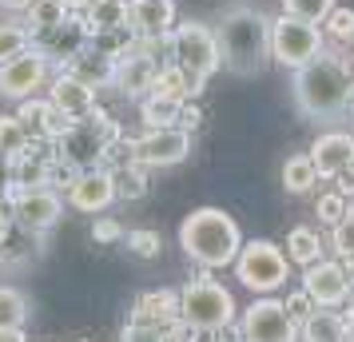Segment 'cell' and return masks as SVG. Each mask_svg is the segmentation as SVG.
Instances as JSON below:
<instances>
[{"mask_svg": "<svg viewBox=\"0 0 354 342\" xmlns=\"http://www.w3.org/2000/svg\"><path fill=\"white\" fill-rule=\"evenodd\" d=\"M290 96H295V108H299L306 120L330 124V120H338V115L354 104V76L338 56H326V52H322L319 60L295 68V76H290Z\"/></svg>", "mask_w": 354, "mask_h": 342, "instance_id": "cell-1", "label": "cell"}, {"mask_svg": "<svg viewBox=\"0 0 354 342\" xmlns=\"http://www.w3.org/2000/svg\"><path fill=\"white\" fill-rule=\"evenodd\" d=\"M271 20L255 4H231L215 32H219V52H223V68L231 76H259L271 64Z\"/></svg>", "mask_w": 354, "mask_h": 342, "instance_id": "cell-2", "label": "cell"}, {"mask_svg": "<svg viewBox=\"0 0 354 342\" xmlns=\"http://www.w3.org/2000/svg\"><path fill=\"white\" fill-rule=\"evenodd\" d=\"M179 247H183V255L195 267L223 271V267H235V259H239L243 235H239V223L227 211H219V207H199V211H192L183 219Z\"/></svg>", "mask_w": 354, "mask_h": 342, "instance_id": "cell-3", "label": "cell"}, {"mask_svg": "<svg viewBox=\"0 0 354 342\" xmlns=\"http://www.w3.org/2000/svg\"><path fill=\"white\" fill-rule=\"evenodd\" d=\"M167 52H171V64L187 76V80L203 92V84L223 68V52H219V32L203 24V20H183L171 28L167 36Z\"/></svg>", "mask_w": 354, "mask_h": 342, "instance_id": "cell-4", "label": "cell"}, {"mask_svg": "<svg viewBox=\"0 0 354 342\" xmlns=\"http://www.w3.org/2000/svg\"><path fill=\"white\" fill-rule=\"evenodd\" d=\"M179 319L187 326H195L199 334L227 330V326L235 323V298H231V291H227L223 283L199 275L179 291Z\"/></svg>", "mask_w": 354, "mask_h": 342, "instance_id": "cell-5", "label": "cell"}, {"mask_svg": "<svg viewBox=\"0 0 354 342\" xmlns=\"http://www.w3.org/2000/svg\"><path fill=\"white\" fill-rule=\"evenodd\" d=\"M115 140H120V128H115L104 112H92V115H84V120H76V124L56 140V155L64 163H72L76 171L104 167V155H108V147H112Z\"/></svg>", "mask_w": 354, "mask_h": 342, "instance_id": "cell-6", "label": "cell"}, {"mask_svg": "<svg viewBox=\"0 0 354 342\" xmlns=\"http://www.w3.org/2000/svg\"><path fill=\"white\" fill-rule=\"evenodd\" d=\"M322 52H326V32H322L319 24H306L299 17H274L271 20V56L274 64L283 68H303L310 60H319Z\"/></svg>", "mask_w": 354, "mask_h": 342, "instance_id": "cell-7", "label": "cell"}, {"mask_svg": "<svg viewBox=\"0 0 354 342\" xmlns=\"http://www.w3.org/2000/svg\"><path fill=\"white\" fill-rule=\"evenodd\" d=\"M290 259L283 255V247H274L271 239H251L243 243L239 259H235V278L243 287H251L255 294H274L287 283Z\"/></svg>", "mask_w": 354, "mask_h": 342, "instance_id": "cell-8", "label": "cell"}, {"mask_svg": "<svg viewBox=\"0 0 354 342\" xmlns=\"http://www.w3.org/2000/svg\"><path fill=\"white\" fill-rule=\"evenodd\" d=\"M52 80V56L40 44L32 48L17 52L12 60H4L0 64V96L4 99H32L40 88H48Z\"/></svg>", "mask_w": 354, "mask_h": 342, "instance_id": "cell-9", "label": "cell"}, {"mask_svg": "<svg viewBox=\"0 0 354 342\" xmlns=\"http://www.w3.org/2000/svg\"><path fill=\"white\" fill-rule=\"evenodd\" d=\"M239 339L243 342H299V323L290 319L287 303H279L271 294L255 298L239 319Z\"/></svg>", "mask_w": 354, "mask_h": 342, "instance_id": "cell-10", "label": "cell"}, {"mask_svg": "<svg viewBox=\"0 0 354 342\" xmlns=\"http://www.w3.org/2000/svg\"><path fill=\"white\" fill-rule=\"evenodd\" d=\"M8 207H12V223L24 231H32V235H44L48 227L60 223V215H64V199L56 187H32V191H17V187H8Z\"/></svg>", "mask_w": 354, "mask_h": 342, "instance_id": "cell-11", "label": "cell"}, {"mask_svg": "<svg viewBox=\"0 0 354 342\" xmlns=\"http://www.w3.org/2000/svg\"><path fill=\"white\" fill-rule=\"evenodd\" d=\"M131 151H136V163H144L147 171L151 167H176L192 155V131L179 128V124L147 128L144 135L131 140Z\"/></svg>", "mask_w": 354, "mask_h": 342, "instance_id": "cell-12", "label": "cell"}, {"mask_svg": "<svg viewBox=\"0 0 354 342\" xmlns=\"http://www.w3.org/2000/svg\"><path fill=\"white\" fill-rule=\"evenodd\" d=\"M303 291L315 298V307H342L351 298V278L342 271V259H319L303 267Z\"/></svg>", "mask_w": 354, "mask_h": 342, "instance_id": "cell-13", "label": "cell"}, {"mask_svg": "<svg viewBox=\"0 0 354 342\" xmlns=\"http://www.w3.org/2000/svg\"><path fill=\"white\" fill-rule=\"evenodd\" d=\"M68 203L84 215H104L115 203V183L108 167H88V171H76V180L68 187Z\"/></svg>", "mask_w": 354, "mask_h": 342, "instance_id": "cell-14", "label": "cell"}, {"mask_svg": "<svg viewBox=\"0 0 354 342\" xmlns=\"http://www.w3.org/2000/svg\"><path fill=\"white\" fill-rule=\"evenodd\" d=\"M160 68L163 64L156 56H147V44L140 40L136 52H128L124 60H115V88L128 99H144V96H151V88L160 80Z\"/></svg>", "mask_w": 354, "mask_h": 342, "instance_id": "cell-15", "label": "cell"}, {"mask_svg": "<svg viewBox=\"0 0 354 342\" xmlns=\"http://www.w3.org/2000/svg\"><path fill=\"white\" fill-rule=\"evenodd\" d=\"M128 24L136 28L140 40L163 44V40L171 36V28H176V4H171V0H131Z\"/></svg>", "mask_w": 354, "mask_h": 342, "instance_id": "cell-16", "label": "cell"}, {"mask_svg": "<svg viewBox=\"0 0 354 342\" xmlns=\"http://www.w3.org/2000/svg\"><path fill=\"white\" fill-rule=\"evenodd\" d=\"M310 160H315L322 180H335L342 171H351L354 167V135L351 131H322L319 140L310 144Z\"/></svg>", "mask_w": 354, "mask_h": 342, "instance_id": "cell-17", "label": "cell"}, {"mask_svg": "<svg viewBox=\"0 0 354 342\" xmlns=\"http://www.w3.org/2000/svg\"><path fill=\"white\" fill-rule=\"evenodd\" d=\"M48 99L72 120H84V115L96 112V88H88L84 80H76L72 72H56L48 80Z\"/></svg>", "mask_w": 354, "mask_h": 342, "instance_id": "cell-18", "label": "cell"}, {"mask_svg": "<svg viewBox=\"0 0 354 342\" xmlns=\"http://www.w3.org/2000/svg\"><path fill=\"white\" fill-rule=\"evenodd\" d=\"M131 319L147 326H160V330H171L179 323V294L176 291H147L136 298L131 307Z\"/></svg>", "mask_w": 354, "mask_h": 342, "instance_id": "cell-19", "label": "cell"}, {"mask_svg": "<svg viewBox=\"0 0 354 342\" xmlns=\"http://www.w3.org/2000/svg\"><path fill=\"white\" fill-rule=\"evenodd\" d=\"M64 72H72L76 80H84L88 88H108V84H115V60L112 56H104L100 48H80L72 60L64 64Z\"/></svg>", "mask_w": 354, "mask_h": 342, "instance_id": "cell-20", "label": "cell"}, {"mask_svg": "<svg viewBox=\"0 0 354 342\" xmlns=\"http://www.w3.org/2000/svg\"><path fill=\"white\" fill-rule=\"evenodd\" d=\"M299 342H346V319L335 307H315L299 323Z\"/></svg>", "mask_w": 354, "mask_h": 342, "instance_id": "cell-21", "label": "cell"}, {"mask_svg": "<svg viewBox=\"0 0 354 342\" xmlns=\"http://www.w3.org/2000/svg\"><path fill=\"white\" fill-rule=\"evenodd\" d=\"M128 8H131V0H92L84 8V24H88V32L120 28V24H128Z\"/></svg>", "mask_w": 354, "mask_h": 342, "instance_id": "cell-22", "label": "cell"}, {"mask_svg": "<svg viewBox=\"0 0 354 342\" xmlns=\"http://www.w3.org/2000/svg\"><path fill=\"white\" fill-rule=\"evenodd\" d=\"M319 180L322 175H319V167H315V160H310V151H299V155H290L283 163V187H287L290 196H306Z\"/></svg>", "mask_w": 354, "mask_h": 342, "instance_id": "cell-23", "label": "cell"}, {"mask_svg": "<svg viewBox=\"0 0 354 342\" xmlns=\"http://www.w3.org/2000/svg\"><path fill=\"white\" fill-rule=\"evenodd\" d=\"M112 183H115V199L136 203V199L147 196V167H144V163H124V167H112Z\"/></svg>", "mask_w": 354, "mask_h": 342, "instance_id": "cell-24", "label": "cell"}, {"mask_svg": "<svg viewBox=\"0 0 354 342\" xmlns=\"http://www.w3.org/2000/svg\"><path fill=\"white\" fill-rule=\"evenodd\" d=\"M68 17H72V8H68L64 0H36L32 8L24 12V20H28V28H32V36L52 32V28H60V24H64Z\"/></svg>", "mask_w": 354, "mask_h": 342, "instance_id": "cell-25", "label": "cell"}, {"mask_svg": "<svg viewBox=\"0 0 354 342\" xmlns=\"http://www.w3.org/2000/svg\"><path fill=\"white\" fill-rule=\"evenodd\" d=\"M287 259L299 263V267L319 263V259H322V239H319V231H310V227H295V231H290V239H287Z\"/></svg>", "mask_w": 354, "mask_h": 342, "instance_id": "cell-26", "label": "cell"}, {"mask_svg": "<svg viewBox=\"0 0 354 342\" xmlns=\"http://www.w3.org/2000/svg\"><path fill=\"white\" fill-rule=\"evenodd\" d=\"M179 108H183V104H176V99H167V96H156V92L140 99V115H144L147 128H167V124H176Z\"/></svg>", "mask_w": 354, "mask_h": 342, "instance_id": "cell-27", "label": "cell"}, {"mask_svg": "<svg viewBox=\"0 0 354 342\" xmlns=\"http://www.w3.org/2000/svg\"><path fill=\"white\" fill-rule=\"evenodd\" d=\"M28 298L17 291V287H4L0 283V326H24L28 323Z\"/></svg>", "mask_w": 354, "mask_h": 342, "instance_id": "cell-28", "label": "cell"}, {"mask_svg": "<svg viewBox=\"0 0 354 342\" xmlns=\"http://www.w3.org/2000/svg\"><path fill=\"white\" fill-rule=\"evenodd\" d=\"M24 48H32V28L28 24H17V20H4L0 24V64L12 60Z\"/></svg>", "mask_w": 354, "mask_h": 342, "instance_id": "cell-29", "label": "cell"}, {"mask_svg": "<svg viewBox=\"0 0 354 342\" xmlns=\"http://www.w3.org/2000/svg\"><path fill=\"white\" fill-rule=\"evenodd\" d=\"M28 144H32V135L20 124V115H0V151L4 155H20Z\"/></svg>", "mask_w": 354, "mask_h": 342, "instance_id": "cell-30", "label": "cell"}, {"mask_svg": "<svg viewBox=\"0 0 354 342\" xmlns=\"http://www.w3.org/2000/svg\"><path fill=\"white\" fill-rule=\"evenodd\" d=\"M283 12L306 20V24H322L335 12V0H283Z\"/></svg>", "mask_w": 354, "mask_h": 342, "instance_id": "cell-31", "label": "cell"}, {"mask_svg": "<svg viewBox=\"0 0 354 342\" xmlns=\"http://www.w3.org/2000/svg\"><path fill=\"white\" fill-rule=\"evenodd\" d=\"M124 247H128L136 259H156V255H160V231L136 227V231L124 235Z\"/></svg>", "mask_w": 354, "mask_h": 342, "instance_id": "cell-32", "label": "cell"}, {"mask_svg": "<svg viewBox=\"0 0 354 342\" xmlns=\"http://www.w3.org/2000/svg\"><path fill=\"white\" fill-rule=\"evenodd\" d=\"M322 24H326V36L338 40V44H351L354 40V8H338L335 4V12L322 20Z\"/></svg>", "mask_w": 354, "mask_h": 342, "instance_id": "cell-33", "label": "cell"}, {"mask_svg": "<svg viewBox=\"0 0 354 342\" xmlns=\"http://www.w3.org/2000/svg\"><path fill=\"white\" fill-rule=\"evenodd\" d=\"M330 247H335L338 259H346V255H354V207L342 219H338L335 227H330Z\"/></svg>", "mask_w": 354, "mask_h": 342, "instance_id": "cell-34", "label": "cell"}, {"mask_svg": "<svg viewBox=\"0 0 354 342\" xmlns=\"http://www.w3.org/2000/svg\"><path fill=\"white\" fill-rule=\"evenodd\" d=\"M351 211V203H346V196L342 191H330V196H319V223H326V227H335L342 215Z\"/></svg>", "mask_w": 354, "mask_h": 342, "instance_id": "cell-35", "label": "cell"}, {"mask_svg": "<svg viewBox=\"0 0 354 342\" xmlns=\"http://www.w3.org/2000/svg\"><path fill=\"white\" fill-rule=\"evenodd\" d=\"M120 342H167V330H160V326H147V323H136V319H128V326L120 330Z\"/></svg>", "mask_w": 354, "mask_h": 342, "instance_id": "cell-36", "label": "cell"}, {"mask_svg": "<svg viewBox=\"0 0 354 342\" xmlns=\"http://www.w3.org/2000/svg\"><path fill=\"white\" fill-rule=\"evenodd\" d=\"M124 235H128V231L120 227L115 219H108V215H104V219H96V227H92V239H96V243H120Z\"/></svg>", "mask_w": 354, "mask_h": 342, "instance_id": "cell-37", "label": "cell"}, {"mask_svg": "<svg viewBox=\"0 0 354 342\" xmlns=\"http://www.w3.org/2000/svg\"><path fill=\"white\" fill-rule=\"evenodd\" d=\"M287 310H290V319H295V323H303L306 314L315 310V298H310V294H306V291L290 294V298H287Z\"/></svg>", "mask_w": 354, "mask_h": 342, "instance_id": "cell-38", "label": "cell"}, {"mask_svg": "<svg viewBox=\"0 0 354 342\" xmlns=\"http://www.w3.org/2000/svg\"><path fill=\"white\" fill-rule=\"evenodd\" d=\"M199 120H203V115H199V108H192V104H183V108H179V128H187V131H195V124H199Z\"/></svg>", "mask_w": 354, "mask_h": 342, "instance_id": "cell-39", "label": "cell"}, {"mask_svg": "<svg viewBox=\"0 0 354 342\" xmlns=\"http://www.w3.org/2000/svg\"><path fill=\"white\" fill-rule=\"evenodd\" d=\"M8 187H12V155L0 151V191H8Z\"/></svg>", "mask_w": 354, "mask_h": 342, "instance_id": "cell-40", "label": "cell"}, {"mask_svg": "<svg viewBox=\"0 0 354 342\" xmlns=\"http://www.w3.org/2000/svg\"><path fill=\"white\" fill-rule=\"evenodd\" d=\"M0 342H28L24 339V326H0Z\"/></svg>", "mask_w": 354, "mask_h": 342, "instance_id": "cell-41", "label": "cell"}, {"mask_svg": "<svg viewBox=\"0 0 354 342\" xmlns=\"http://www.w3.org/2000/svg\"><path fill=\"white\" fill-rule=\"evenodd\" d=\"M335 180H338V191H342V196H354V167L342 171V175H335Z\"/></svg>", "mask_w": 354, "mask_h": 342, "instance_id": "cell-42", "label": "cell"}, {"mask_svg": "<svg viewBox=\"0 0 354 342\" xmlns=\"http://www.w3.org/2000/svg\"><path fill=\"white\" fill-rule=\"evenodd\" d=\"M36 0H0V8H8V12H28Z\"/></svg>", "mask_w": 354, "mask_h": 342, "instance_id": "cell-43", "label": "cell"}, {"mask_svg": "<svg viewBox=\"0 0 354 342\" xmlns=\"http://www.w3.org/2000/svg\"><path fill=\"white\" fill-rule=\"evenodd\" d=\"M342 271H346V278H351V291H354V255H346V259H342Z\"/></svg>", "mask_w": 354, "mask_h": 342, "instance_id": "cell-44", "label": "cell"}, {"mask_svg": "<svg viewBox=\"0 0 354 342\" xmlns=\"http://www.w3.org/2000/svg\"><path fill=\"white\" fill-rule=\"evenodd\" d=\"M68 8H72V12H84V8H88V4H92V0H64Z\"/></svg>", "mask_w": 354, "mask_h": 342, "instance_id": "cell-45", "label": "cell"}, {"mask_svg": "<svg viewBox=\"0 0 354 342\" xmlns=\"http://www.w3.org/2000/svg\"><path fill=\"white\" fill-rule=\"evenodd\" d=\"M346 319H354V291H351V298H346Z\"/></svg>", "mask_w": 354, "mask_h": 342, "instance_id": "cell-46", "label": "cell"}]
</instances>
